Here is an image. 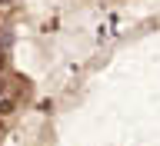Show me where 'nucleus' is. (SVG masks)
Returning a JSON list of instances; mask_svg holds the SVG:
<instances>
[{"label":"nucleus","mask_w":160,"mask_h":146,"mask_svg":"<svg viewBox=\"0 0 160 146\" xmlns=\"http://www.w3.org/2000/svg\"><path fill=\"white\" fill-rule=\"evenodd\" d=\"M0 3H10V0H0Z\"/></svg>","instance_id":"nucleus-1"}]
</instances>
